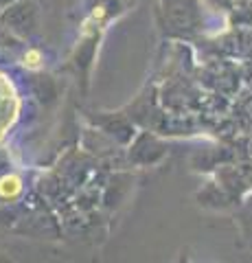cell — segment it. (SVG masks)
Instances as JSON below:
<instances>
[{"label":"cell","mask_w":252,"mask_h":263,"mask_svg":"<svg viewBox=\"0 0 252 263\" xmlns=\"http://www.w3.org/2000/svg\"><path fill=\"white\" fill-rule=\"evenodd\" d=\"M165 7V22L171 33L189 35L202 24L200 5L195 0H162Z\"/></svg>","instance_id":"6da1fadb"},{"label":"cell","mask_w":252,"mask_h":263,"mask_svg":"<svg viewBox=\"0 0 252 263\" xmlns=\"http://www.w3.org/2000/svg\"><path fill=\"white\" fill-rule=\"evenodd\" d=\"M0 24L15 33V35H29L37 27V9L31 0H18L9 7H5L0 13Z\"/></svg>","instance_id":"7a4b0ae2"},{"label":"cell","mask_w":252,"mask_h":263,"mask_svg":"<svg viewBox=\"0 0 252 263\" xmlns=\"http://www.w3.org/2000/svg\"><path fill=\"white\" fill-rule=\"evenodd\" d=\"M20 178L18 176H5L3 180H0V193H3L5 197H13L20 193Z\"/></svg>","instance_id":"3957f363"},{"label":"cell","mask_w":252,"mask_h":263,"mask_svg":"<svg viewBox=\"0 0 252 263\" xmlns=\"http://www.w3.org/2000/svg\"><path fill=\"white\" fill-rule=\"evenodd\" d=\"M24 62H27L29 66H37L40 64V53L37 51H29L27 55H24Z\"/></svg>","instance_id":"277c9868"},{"label":"cell","mask_w":252,"mask_h":263,"mask_svg":"<svg viewBox=\"0 0 252 263\" xmlns=\"http://www.w3.org/2000/svg\"><path fill=\"white\" fill-rule=\"evenodd\" d=\"M13 3H18V0H0V7L5 9V7H9V5H13Z\"/></svg>","instance_id":"5b68a950"}]
</instances>
